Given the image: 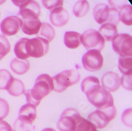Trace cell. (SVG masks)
<instances>
[{
	"instance_id": "1",
	"label": "cell",
	"mask_w": 132,
	"mask_h": 131,
	"mask_svg": "<svg viewBox=\"0 0 132 131\" xmlns=\"http://www.w3.org/2000/svg\"><path fill=\"white\" fill-rule=\"evenodd\" d=\"M40 7L37 2L29 1L26 6L20 9L18 17L21 21V29L26 35L38 34L42 22L39 19Z\"/></svg>"
},
{
	"instance_id": "2",
	"label": "cell",
	"mask_w": 132,
	"mask_h": 131,
	"mask_svg": "<svg viewBox=\"0 0 132 131\" xmlns=\"http://www.w3.org/2000/svg\"><path fill=\"white\" fill-rule=\"evenodd\" d=\"M54 90L52 77L48 74H40L36 79L32 89L25 92L27 103L37 107L40 100Z\"/></svg>"
},
{
	"instance_id": "3",
	"label": "cell",
	"mask_w": 132,
	"mask_h": 131,
	"mask_svg": "<svg viewBox=\"0 0 132 131\" xmlns=\"http://www.w3.org/2000/svg\"><path fill=\"white\" fill-rule=\"evenodd\" d=\"M80 78L81 75L75 69L63 70L52 77L54 90L57 92H64L70 86L77 84Z\"/></svg>"
},
{
	"instance_id": "4",
	"label": "cell",
	"mask_w": 132,
	"mask_h": 131,
	"mask_svg": "<svg viewBox=\"0 0 132 131\" xmlns=\"http://www.w3.org/2000/svg\"><path fill=\"white\" fill-rule=\"evenodd\" d=\"M116 115V109L115 106L104 110H97L90 113L87 120L90 122L97 129H103L106 127L110 121L114 119Z\"/></svg>"
},
{
	"instance_id": "5",
	"label": "cell",
	"mask_w": 132,
	"mask_h": 131,
	"mask_svg": "<svg viewBox=\"0 0 132 131\" xmlns=\"http://www.w3.org/2000/svg\"><path fill=\"white\" fill-rule=\"evenodd\" d=\"M81 43L86 50L102 51L104 47L105 40L98 31L95 29H87L81 35Z\"/></svg>"
},
{
	"instance_id": "6",
	"label": "cell",
	"mask_w": 132,
	"mask_h": 131,
	"mask_svg": "<svg viewBox=\"0 0 132 131\" xmlns=\"http://www.w3.org/2000/svg\"><path fill=\"white\" fill-rule=\"evenodd\" d=\"M82 117L74 108H67L61 115L57 123V127L60 131H75Z\"/></svg>"
},
{
	"instance_id": "7",
	"label": "cell",
	"mask_w": 132,
	"mask_h": 131,
	"mask_svg": "<svg viewBox=\"0 0 132 131\" xmlns=\"http://www.w3.org/2000/svg\"><path fill=\"white\" fill-rule=\"evenodd\" d=\"M112 41V49L119 57L132 56V37L130 35L117 34Z\"/></svg>"
},
{
	"instance_id": "8",
	"label": "cell",
	"mask_w": 132,
	"mask_h": 131,
	"mask_svg": "<svg viewBox=\"0 0 132 131\" xmlns=\"http://www.w3.org/2000/svg\"><path fill=\"white\" fill-rule=\"evenodd\" d=\"M26 50L29 57L41 58L48 52L49 42L40 37L28 39L26 44Z\"/></svg>"
},
{
	"instance_id": "9",
	"label": "cell",
	"mask_w": 132,
	"mask_h": 131,
	"mask_svg": "<svg viewBox=\"0 0 132 131\" xmlns=\"http://www.w3.org/2000/svg\"><path fill=\"white\" fill-rule=\"evenodd\" d=\"M91 104L97 108L98 110H104L114 106V100L112 94L102 87L87 97Z\"/></svg>"
},
{
	"instance_id": "10",
	"label": "cell",
	"mask_w": 132,
	"mask_h": 131,
	"mask_svg": "<svg viewBox=\"0 0 132 131\" xmlns=\"http://www.w3.org/2000/svg\"><path fill=\"white\" fill-rule=\"evenodd\" d=\"M81 63L84 68L87 71L96 72L102 68L104 58L101 51L97 50H89L83 55Z\"/></svg>"
},
{
	"instance_id": "11",
	"label": "cell",
	"mask_w": 132,
	"mask_h": 131,
	"mask_svg": "<svg viewBox=\"0 0 132 131\" xmlns=\"http://www.w3.org/2000/svg\"><path fill=\"white\" fill-rule=\"evenodd\" d=\"M21 28V21L18 16H8L0 24V30L4 36H14Z\"/></svg>"
},
{
	"instance_id": "12",
	"label": "cell",
	"mask_w": 132,
	"mask_h": 131,
	"mask_svg": "<svg viewBox=\"0 0 132 131\" xmlns=\"http://www.w3.org/2000/svg\"><path fill=\"white\" fill-rule=\"evenodd\" d=\"M102 88L108 92H116L120 87V77L112 71H109L105 73L102 78Z\"/></svg>"
},
{
	"instance_id": "13",
	"label": "cell",
	"mask_w": 132,
	"mask_h": 131,
	"mask_svg": "<svg viewBox=\"0 0 132 131\" xmlns=\"http://www.w3.org/2000/svg\"><path fill=\"white\" fill-rule=\"evenodd\" d=\"M49 18L54 26L62 27L67 24L69 21V14L64 8L58 7L52 10Z\"/></svg>"
},
{
	"instance_id": "14",
	"label": "cell",
	"mask_w": 132,
	"mask_h": 131,
	"mask_svg": "<svg viewBox=\"0 0 132 131\" xmlns=\"http://www.w3.org/2000/svg\"><path fill=\"white\" fill-rule=\"evenodd\" d=\"M93 15L97 23L103 25V24L106 23V21H109L110 15L109 6L104 3L97 4L93 8Z\"/></svg>"
},
{
	"instance_id": "15",
	"label": "cell",
	"mask_w": 132,
	"mask_h": 131,
	"mask_svg": "<svg viewBox=\"0 0 132 131\" xmlns=\"http://www.w3.org/2000/svg\"><path fill=\"white\" fill-rule=\"evenodd\" d=\"M101 88V86L99 79L93 76L87 77L82 81L81 84V89L86 95V97L89 96V95L95 92L96 91L99 90Z\"/></svg>"
},
{
	"instance_id": "16",
	"label": "cell",
	"mask_w": 132,
	"mask_h": 131,
	"mask_svg": "<svg viewBox=\"0 0 132 131\" xmlns=\"http://www.w3.org/2000/svg\"><path fill=\"white\" fill-rule=\"evenodd\" d=\"M10 67L11 70L16 74L22 75L28 72L30 68V63L28 60H21V59L14 58L10 62Z\"/></svg>"
},
{
	"instance_id": "17",
	"label": "cell",
	"mask_w": 132,
	"mask_h": 131,
	"mask_svg": "<svg viewBox=\"0 0 132 131\" xmlns=\"http://www.w3.org/2000/svg\"><path fill=\"white\" fill-rule=\"evenodd\" d=\"M99 33L106 41H112L116 36L118 34V30L116 25L112 23L106 22L100 27Z\"/></svg>"
},
{
	"instance_id": "18",
	"label": "cell",
	"mask_w": 132,
	"mask_h": 131,
	"mask_svg": "<svg viewBox=\"0 0 132 131\" xmlns=\"http://www.w3.org/2000/svg\"><path fill=\"white\" fill-rule=\"evenodd\" d=\"M81 35L77 32L67 31L64 34L63 42L67 47L70 49H76L80 46Z\"/></svg>"
},
{
	"instance_id": "19",
	"label": "cell",
	"mask_w": 132,
	"mask_h": 131,
	"mask_svg": "<svg viewBox=\"0 0 132 131\" xmlns=\"http://www.w3.org/2000/svg\"><path fill=\"white\" fill-rule=\"evenodd\" d=\"M118 11L119 21H122L124 25L130 26L132 25V7L130 4H123L119 7Z\"/></svg>"
},
{
	"instance_id": "20",
	"label": "cell",
	"mask_w": 132,
	"mask_h": 131,
	"mask_svg": "<svg viewBox=\"0 0 132 131\" xmlns=\"http://www.w3.org/2000/svg\"><path fill=\"white\" fill-rule=\"evenodd\" d=\"M18 116L33 123L37 118V107L30 103L23 105L19 110Z\"/></svg>"
},
{
	"instance_id": "21",
	"label": "cell",
	"mask_w": 132,
	"mask_h": 131,
	"mask_svg": "<svg viewBox=\"0 0 132 131\" xmlns=\"http://www.w3.org/2000/svg\"><path fill=\"white\" fill-rule=\"evenodd\" d=\"M37 35H38L37 37L43 38V39L46 40L47 41L50 42V41L53 40V39L55 38V31L54 28L52 26V25H50L48 23L44 22V23H42L40 29Z\"/></svg>"
},
{
	"instance_id": "22",
	"label": "cell",
	"mask_w": 132,
	"mask_h": 131,
	"mask_svg": "<svg viewBox=\"0 0 132 131\" xmlns=\"http://www.w3.org/2000/svg\"><path fill=\"white\" fill-rule=\"evenodd\" d=\"M7 92L10 96L13 97H19L21 96L26 92L25 85L23 84V82L17 78H14L12 81L10 86L7 89Z\"/></svg>"
},
{
	"instance_id": "23",
	"label": "cell",
	"mask_w": 132,
	"mask_h": 131,
	"mask_svg": "<svg viewBox=\"0 0 132 131\" xmlns=\"http://www.w3.org/2000/svg\"><path fill=\"white\" fill-rule=\"evenodd\" d=\"M118 67L123 75H131L132 74V58L119 57L118 60Z\"/></svg>"
},
{
	"instance_id": "24",
	"label": "cell",
	"mask_w": 132,
	"mask_h": 131,
	"mask_svg": "<svg viewBox=\"0 0 132 131\" xmlns=\"http://www.w3.org/2000/svg\"><path fill=\"white\" fill-rule=\"evenodd\" d=\"M27 40V38L20 39L14 46V54L17 56V58L21 59V60H26L29 57L26 50V44Z\"/></svg>"
},
{
	"instance_id": "25",
	"label": "cell",
	"mask_w": 132,
	"mask_h": 131,
	"mask_svg": "<svg viewBox=\"0 0 132 131\" xmlns=\"http://www.w3.org/2000/svg\"><path fill=\"white\" fill-rule=\"evenodd\" d=\"M89 4L87 1H77L73 7V14L77 18L85 17L89 12Z\"/></svg>"
},
{
	"instance_id": "26",
	"label": "cell",
	"mask_w": 132,
	"mask_h": 131,
	"mask_svg": "<svg viewBox=\"0 0 132 131\" xmlns=\"http://www.w3.org/2000/svg\"><path fill=\"white\" fill-rule=\"evenodd\" d=\"M14 77L8 70L0 69V89L7 90L10 86Z\"/></svg>"
},
{
	"instance_id": "27",
	"label": "cell",
	"mask_w": 132,
	"mask_h": 131,
	"mask_svg": "<svg viewBox=\"0 0 132 131\" xmlns=\"http://www.w3.org/2000/svg\"><path fill=\"white\" fill-rule=\"evenodd\" d=\"M32 129V123L19 116L14 122L13 127L14 131H31Z\"/></svg>"
},
{
	"instance_id": "28",
	"label": "cell",
	"mask_w": 132,
	"mask_h": 131,
	"mask_svg": "<svg viewBox=\"0 0 132 131\" xmlns=\"http://www.w3.org/2000/svg\"><path fill=\"white\" fill-rule=\"evenodd\" d=\"M10 43L4 35H0V60L10 51Z\"/></svg>"
},
{
	"instance_id": "29",
	"label": "cell",
	"mask_w": 132,
	"mask_h": 131,
	"mask_svg": "<svg viewBox=\"0 0 132 131\" xmlns=\"http://www.w3.org/2000/svg\"><path fill=\"white\" fill-rule=\"evenodd\" d=\"M97 129L90 122H89L87 119H85L84 118H81L79 123H78L76 129L75 131H88L90 129Z\"/></svg>"
},
{
	"instance_id": "30",
	"label": "cell",
	"mask_w": 132,
	"mask_h": 131,
	"mask_svg": "<svg viewBox=\"0 0 132 131\" xmlns=\"http://www.w3.org/2000/svg\"><path fill=\"white\" fill-rule=\"evenodd\" d=\"M44 6L48 10H52L58 7H63V1L62 0H44L42 1Z\"/></svg>"
},
{
	"instance_id": "31",
	"label": "cell",
	"mask_w": 132,
	"mask_h": 131,
	"mask_svg": "<svg viewBox=\"0 0 132 131\" xmlns=\"http://www.w3.org/2000/svg\"><path fill=\"white\" fill-rule=\"evenodd\" d=\"M10 112V105L7 101L4 99L0 98V121L8 115Z\"/></svg>"
},
{
	"instance_id": "32",
	"label": "cell",
	"mask_w": 132,
	"mask_h": 131,
	"mask_svg": "<svg viewBox=\"0 0 132 131\" xmlns=\"http://www.w3.org/2000/svg\"><path fill=\"white\" fill-rule=\"evenodd\" d=\"M131 111H132V109L128 108V109L125 110L122 115V122L125 126H127L128 127H131V126H132V123H131Z\"/></svg>"
},
{
	"instance_id": "33",
	"label": "cell",
	"mask_w": 132,
	"mask_h": 131,
	"mask_svg": "<svg viewBox=\"0 0 132 131\" xmlns=\"http://www.w3.org/2000/svg\"><path fill=\"white\" fill-rule=\"evenodd\" d=\"M120 85H122L125 89L131 91V75H123L120 77Z\"/></svg>"
},
{
	"instance_id": "34",
	"label": "cell",
	"mask_w": 132,
	"mask_h": 131,
	"mask_svg": "<svg viewBox=\"0 0 132 131\" xmlns=\"http://www.w3.org/2000/svg\"><path fill=\"white\" fill-rule=\"evenodd\" d=\"M0 131H14L13 128L11 127V126L5 122V121H0Z\"/></svg>"
},
{
	"instance_id": "35",
	"label": "cell",
	"mask_w": 132,
	"mask_h": 131,
	"mask_svg": "<svg viewBox=\"0 0 132 131\" xmlns=\"http://www.w3.org/2000/svg\"><path fill=\"white\" fill-rule=\"evenodd\" d=\"M42 131H56V130L54 129H52V128H45Z\"/></svg>"
},
{
	"instance_id": "36",
	"label": "cell",
	"mask_w": 132,
	"mask_h": 131,
	"mask_svg": "<svg viewBox=\"0 0 132 131\" xmlns=\"http://www.w3.org/2000/svg\"><path fill=\"white\" fill-rule=\"evenodd\" d=\"M88 131H97V129H90V130H88Z\"/></svg>"
},
{
	"instance_id": "37",
	"label": "cell",
	"mask_w": 132,
	"mask_h": 131,
	"mask_svg": "<svg viewBox=\"0 0 132 131\" xmlns=\"http://www.w3.org/2000/svg\"><path fill=\"white\" fill-rule=\"evenodd\" d=\"M5 3V1H2V2H0V3Z\"/></svg>"
},
{
	"instance_id": "38",
	"label": "cell",
	"mask_w": 132,
	"mask_h": 131,
	"mask_svg": "<svg viewBox=\"0 0 132 131\" xmlns=\"http://www.w3.org/2000/svg\"><path fill=\"white\" fill-rule=\"evenodd\" d=\"M0 16H1V12H0Z\"/></svg>"
}]
</instances>
